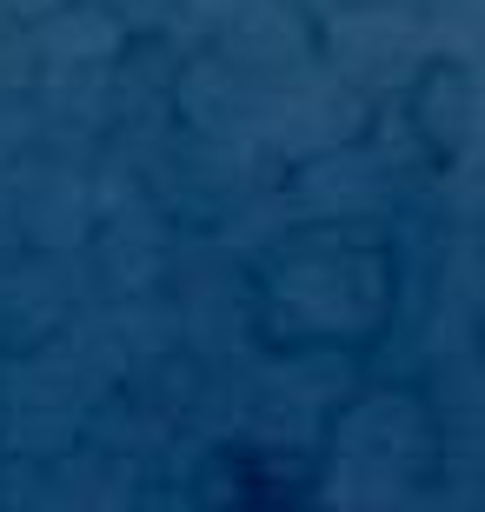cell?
Instances as JSON below:
<instances>
[{
  "label": "cell",
  "instance_id": "cell-1",
  "mask_svg": "<svg viewBox=\"0 0 485 512\" xmlns=\"http://www.w3.org/2000/svg\"><path fill=\"white\" fill-rule=\"evenodd\" d=\"M333 293L386 313L392 300V273L379 247H359L353 233H299V240H280V253L266 260L260 280V320L273 333V346H333V340H359L366 326L333 306Z\"/></svg>",
  "mask_w": 485,
  "mask_h": 512
},
{
  "label": "cell",
  "instance_id": "cell-2",
  "mask_svg": "<svg viewBox=\"0 0 485 512\" xmlns=\"http://www.w3.org/2000/svg\"><path fill=\"white\" fill-rule=\"evenodd\" d=\"M213 466L226 473L220 499H233V506H246V499H299L306 493V479L299 473V453H260V446H226V453H213Z\"/></svg>",
  "mask_w": 485,
  "mask_h": 512
}]
</instances>
